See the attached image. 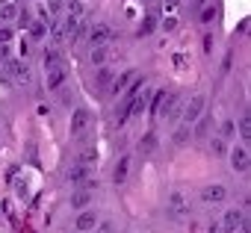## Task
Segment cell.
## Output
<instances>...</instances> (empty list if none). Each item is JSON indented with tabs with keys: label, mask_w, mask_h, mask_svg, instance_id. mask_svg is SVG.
<instances>
[{
	"label": "cell",
	"mask_w": 251,
	"mask_h": 233,
	"mask_svg": "<svg viewBox=\"0 0 251 233\" xmlns=\"http://www.w3.org/2000/svg\"><path fill=\"white\" fill-rule=\"evenodd\" d=\"M89 204H92V192L89 189H77L71 195V210H89Z\"/></svg>",
	"instance_id": "5bb4252c"
},
{
	"label": "cell",
	"mask_w": 251,
	"mask_h": 233,
	"mask_svg": "<svg viewBox=\"0 0 251 233\" xmlns=\"http://www.w3.org/2000/svg\"><path fill=\"white\" fill-rule=\"evenodd\" d=\"M62 6H65V0H48L45 12H48V15H59V12H62Z\"/></svg>",
	"instance_id": "f546056e"
},
{
	"label": "cell",
	"mask_w": 251,
	"mask_h": 233,
	"mask_svg": "<svg viewBox=\"0 0 251 233\" xmlns=\"http://www.w3.org/2000/svg\"><path fill=\"white\" fill-rule=\"evenodd\" d=\"M207 233H222V227H219V221H213V224L207 227Z\"/></svg>",
	"instance_id": "d590c367"
},
{
	"label": "cell",
	"mask_w": 251,
	"mask_h": 233,
	"mask_svg": "<svg viewBox=\"0 0 251 233\" xmlns=\"http://www.w3.org/2000/svg\"><path fill=\"white\" fill-rule=\"evenodd\" d=\"M166 3H169V6H175V3H177V0H166Z\"/></svg>",
	"instance_id": "74e56055"
},
{
	"label": "cell",
	"mask_w": 251,
	"mask_h": 233,
	"mask_svg": "<svg viewBox=\"0 0 251 233\" xmlns=\"http://www.w3.org/2000/svg\"><path fill=\"white\" fill-rule=\"evenodd\" d=\"M50 42H53V45L65 42V27H62V21H53V24H50Z\"/></svg>",
	"instance_id": "ffe728a7"
},
{
	"label": "cell",
	"mask_w": 251,
	"mask_h": 233,
	"mask_svg": "<svg viewBox=\"0 0 251 233\" xmlns=\"http://www.w3.org/2000/svg\"><path fill=\"white\" fill-rule=\"evenodd\" d=\"M186 3H192V0H186Z\"/></svg>",
	"instance_id": "ab89813d"
},
{
	"label": "cell",
	"mask_w": 251,
	"mask_h": 233,
	"mask_svg": "<svg viewBox=\"0 0 251 233\" xmlns=\"http://www.w3.org/2000/svg\"><path fill=\"white\" fill-rule=\"evenodd\" d=\"M233 136H236V124H233L230 118H227V121H222V130H219V139H225V142H227V139H233Z\"/></svg>",
	"instance_id": "cb8c5ba5"
},
{
	"label": "cell",
	"mask_w": 251,
	"mask_h": 233,
	"mask_svg": "<svg viewBox=\"0 0 251 233\" xmlns=\"http://www.w3.org/2000/svg\"><path fill=\"white\" fill-rule=\"evenodd\" d=\"M227 160H230V168L239 171V174H245L248 165H251V154H248L245 145H233V148L227 151Z\"/></svg>",
	"instance_id": "3957f363"
},
{
	"label": "cell",
	"mask_w": 251,
	"mask_h": 233,
	"mask_svg": "<svg viewBox=\"0 0 251 233\" xmlns=\"http://www.w3.org/2000/svg\"><path fill=\"white\" fill-rule=\"evenodd\" d=\"M95 227H98V212L95 210H80V215L74 218V230L86 233V230H95Z\"/></svg>",
	"instance_id": "9c48e42d"
},
{
	"label": "cell",
	"mask_w": 251,
	"mask_h": 233,
	"mask_svg": "<svg viewBox=\"0 0 251 233\" xmlns=\"http://www.w3.org/2000/svg\"><path fill=\"white\" fill-rule=\"evenodd\" d=\"M127 174H130V157L124 154V157L115 163V171H112V180H115V186H121L124 180H127Z\"/></svg>",
	"instance_id": "30bf717a"
},
{
	"label": "cell",
	"mask_w": 251,
	"mask_h": 233,
	"mask_svg": "<svg viewBox=\"0 0 251 233\" xmlns=\"http://www.w3.org/2000/svg\"><path fill=\"white\" fill-rule=\"evenodd\" d=\"M175 27H177V18H166V21H163V30H166V33H172Z\"/></svg>",
	"instance_id": "d6a6232c"
},
{
	"label": "cell",
	"mask_w": 251,
	"mask_h": 233,
	"mask_svg": "<svg viewBox=\"0 0 251 233\" xmlns=\"http://www.w3.org/2000/svg\"><path fill=\"white\" fill-rule=\"evenodd\" d=\"M204 53H207V56L213 53V36H210V33L204 36Z\"/></svg>",
	"instance_id": "836d02e7"
},
{
	"label": "cell",
	"mask_w": 251,
	"mask_h": 233,
	"mask_svg": "<svg viewBox=\"0 0 251 233\" xmlns=\"http://www.w3.org/2000/svg\"><path fill=\"white\" fill-rule=\"evenodd\" d=\"M68 183H71V186H83V189H89V192L98 186V180L92 177V168H89V165H80V163H74V165L68 168Z\"/></svg>",
	"instance_id": "7a4b0ae2"
},
{
	"label": "cell",
	"mask_w": 251,
	"mask_h": 233,
	"mask_svg": "<svg viewBox=\"0 0 251 233\" xmlns=\"http://www.w3.org/2000/svg\"><path fill=\"white\" fill-rule=\"evenodd\" d=\"M65 77H68V74H65V68H62V65H56V68H50V71H48V89H50V92H56V89H62V83H65Z\"/></svg>",
	"instance_id": "4fadbf2b"
},
{
	"label": "cell",
	"mask_w": 251,
	"mask_h": 233,
	"mask_svg": "<svg viewBox=\"0 0 251 233\" xmlns=\"http://www.w3.org/2000/svg\"><path fill=\"white\" fill-rule=\"evenodd\" d=\"M112 80H115V74H112L109 68H100V71H98V80H95V83H98V89H109V83H112Z\"/></svg>",
	"instance_id": "44dd1931"
},
{
	"label": "cell",
	"mask_w": 251,
	"mask_h": 233,
	"mask_svg": "<svg viewBox=\"0 0 251 233\" xmlns=\"http://www.w3.org/2000/svg\"><path fill=\"white\" fill-rule=\"evenodd\" d=\"M242 224H245V212L242 210H227L222 215V221H219L222 233H236V230H242Z\"/></svg>",
	"instance_id": "8992f818"
},
{
	"label": "cell",
	"mask_w": 251,
	"mask_h": 233,
	"mask_svg": "<svg viewBox=\"0 0 251 233\" xmlns=\"http://www.w3.org/2000/svg\"><path fill=\"white\" fill-rule=\"evenodd\" d=\"M166 210H169L172 218H186L189 215V198L183 192H172L169 201H166Z\"/></svg>",
	"instance_id": "277c9868"
},
{
	"label": "cell",
	"mask_w": 251,
	"mask_h": 233,
	"mask_svg": "<svg viewBox=\"0 0 251 233\" xmlns=\"http://www.w3.org/2000/svg\"><path fill=\"white\" fill-rule=\"evenodd\" d=\"M18 15H21L18 3H3V6H0V21H15Z\"/></svg>",
	"instance_id": "ac0fdd59"
},
{
	"label": "cell",
	"mask_w": 251,
	"mask_h": 233,
	"mask_svg": "<svg viewBox=\"0 0 251 233\" xmlns=\"http://www.w3.org/2000/svg\"><path fill=\"white\" fill-rule=\"evenodd\" d=\"M48 36V21H30V39L42 42Z\"/></svg>",
	"instance_id": "2e32d148"
},
{
	"label": "cell",
	"mask_w": 251,
	"mask_h": 233,
	"mask_svg": "<svg viewBox=\"0 0 251 233\" xmlns=\"http://www.w3.org/2000/svg\"><path fill=\"white\" fill-rule=\"evenodd\" d=\"M9 59H12V56H9V45H0V62H3V65H6Z\"/></svg>",
	"instance_id": "1f68e13d"
},
{
	"label": "cell",
	"mask_w": 251,
	"mask_h": 233,
	"mask_svg": "<svg viewBox=\"0 0 251 233\" xmlns=\"http://www.w3.org/2000/svg\"><path fill=\"white\" fill-rule=\"evenodd\" d=\"M12 42V30L6 24H0V45H9Z\"/></svg>",
	"instance_id": "4dcf8cb0"
},
{
	"label": "cell",
	"mask_w": 251,
	"mask_h": 233,
	"mask_svg": "<svg viewBox=\"0 0 251 233\" xmlns=\"http://www.w3.org/2000/svg\"><path fill=\"white\" fill-rule=\"evenodd\" d=\"M204 133H207V118L198 121V127H195V136H204Z\"/></svg>",
	"instance_id": "e575fe53"
},
{
	"label": "cell",
	"mask_w": 251,
	"mask_h": 233,
	"mask_svg": "<svg viewBox=\"0 0 251 233\" xmlns=\"http://www.w3.org/2000/svg\"><path fill=\"white\" fill-rule=\"evenodd\" d=\"M201 201H204V204H213V207H216V204H225V201H227V189H225L222 183H207V186L201 189Z\"/></svg>",
	"instance_id": "52a82bcc"
},
{
	"label": "cell",
	"mask_w": 251,
	"mask_h": 233,
	"mask_svg": "<svg viewBox=\"0 0 251 233\" xmlns=\"http://www.w3.org/2000/svg\"><path fill=\"white\" fill-rule=\"evenodd\" d=\"M154 148H157V136H154V133H145V139L139 142V151H142V154H151Z\"/></svg>",
	"instance_id": "484cf974"
},
{
	"label": "cell",
	"mask_w": 251,
	"mask_h": 233,
	"mask_svg": "<svg viewBox=\"0 0 251 233\" xmlns=\"http://www.w3.org/2000/svg\"><path fill=\"white\" fill-rule=\"evenodd\" d=\"M42 62H45V71H50V68H56V65H62V59H59V50H56V47H50V50H45V56H42Z\"/></svg>",
	"instance_id": "e0dca14e"
},
{
	"label": "cell",
	"mask_w": 251,
	"mask_h": 233,
	"mask_svg": "<svg viewBox=\"0 0 251 233\" xmlns=\"http://www.w3.org/2000/svg\"><path fill=\"white\" fill-rule=\"evenodd\" d=\"M6 68H9V74H12L18 83H27V80H30V68H27L24 62H18V59H9V62H6Z\"/></svg>",
	"instance_id": "7c38bea8"
},
{
	"label": "cell",
	"mask_w": 251,
	"mask_h": 233,
	"mask_svg": "<svg viewBox=\"0 0 251 233\" xmlns=\"http://www.w3.org/2000/svg\"><path fill=\"white\" fill-rule=\"evenodd\" d=\"M163 97H166V89L154 92V100H151V115H160V106H163Z\"/></svg>",
	"instance_id": "f1b7e54d"
},
{
	"label": "cell",
	"mask_w": 251,
	"mask_h": 233,
	"mask_svg": "<svg viewBox=\"0 0 251 233\" xmlns=\"http://www.w3.org/2000/svg\"><path fill=\"white\" fill-rule=\"evenodd\" d=\"M236 127H239V136H242V142H248V139H251V118H248V115H242Z\"/></svg>",
	"instance_id": "d4e9b609"
},
{
	"label": "cell",
	"mask_w": 251,
	"mask_h": 233,
	"mask_svg": "<svg viewBox=\"0 0 251 233\" xmlns=\"http://www.w3.org/2000/svg\"><path fill=\"white\" fill-rule=\"evenodd\" d=\"M189 136H192V127H189V124H180V127L175 130V145H186Z\"/></svg>",
	"instance_id": "7402d4cb"
},
{
	"label": "cell",
	"mask_w": 251,
	"mask_h": 233,
	"mask_svg": "<svg viewBox=\"0 0 251 233\" xmlns=\"http://www.w3.org/2000/svg\"><path fill=\"white\" fill-rule=\"evenodd\" d=\"M133 80H136V71H133V68H127V71L121 74V77H115V80L109 83V92H115V94H118V92H124V89H127Z\"/></svg>",
	"instance_id": "8fae6325"
},
{
	"label": "cell",
	"mask_w": 251,
	"mask_h": 233,
	"mask_svg": "<svg viewBox=\"0 0 251 233\" xmlns=\"http://www.w3.org/2000/svg\"><path fill=\"white\" fill-rule=\"evenodd\" d=\"M89 42H92L95 47H106V45L112 42V27H109V24H95V27H89Z\"/></svg>",
	"instance_id": "ba28073f"
},
{
	"label": "cell",
	"mask_w": 251,
	"mask_h": 233,
	"mask_svg": "<svg viewBox=\"0 0 251 233\" xmlns=\"http://www.w3.org/2000/svg\"><path fill=\"white\" fill-rule=\"evenodd\" d=\"M103 62H106V47H92V65L103 68Z\"/></svg>",
	"instance_id": "4316f807"
},
{
	"label": "cell",
	"mask_w": 251,
	"mask_h": 233,
	"mask_svg": "<svg viewBox=\"0 0 251 233\" xmlns=\"http://www.w3.org/2000/svg\"><path fill=\"white\" fill-rule=\"evenodd\" d=\"M89 124H92V112L86 106H80V109L71 112V136H83L89 130Z\"/></svg>",
	"instance_id": "5b68a950"
},
{
	"label": "cell",
	"mask_w": 251,
	"mask_h": 233,
	"mask_svg": "<svg viewBox=\"0 0 251 233\" xmlns=\"http://www.w3.org/2000/svg\"><path fill=\"white\" fill-rule=\"evenodd\" d=\"M204 106H207V97L204 94H192L186 103H183V124H195V121H201V115H204Z\"/></svg>",
	"instance_id": "6da1fadb"
},
{
	"label": "cell",
	"mask_w": 251,
	"mask_h": 233,
	"mask_svg": "<svg viewBox=\"0 0 251 233\" xmlns=\"http://www.w3.org/2000/svg\"><path fill=\"white\" fill-rule=\"evenodd\" d=\"M3 3H15V0H0V6H3Z\"/></svg>",
	"instance_id": "8d00e7d4"
},
{
	"label": "cell",
	"mask_w": 251,
	"mask_h": 233,
	"mask_svg": "<svg viewBox=\"0 0 251 233\" xmlns=\"http://www.w3.org/2000/svg\"><path fill=\"white\" fill-rule=\"evenodd\" d=\"M157 24H160V21H157V15L151 12V15H145V18H142V24H139V30H136V33H139V36H148V33H154V30H157Z\"/></svg>",
	"instance_id": "9a60e30c"
},
{
	"label": "cell",
	"mask_w": 251,
	"mask_h": 233,
	"mask_svg": "<svg viewBox=\"0 0 251 233\" xmlns=\"http://www.w3.org/2000/svg\"><path fill=\"white\" fill-rule=\"evenodd\" d=\"M210 154H213V157H225V154H227V142L219 139V136H213V139H210Z\"/></svg>",
	"instance_id": "d6986e66"
},
{
	"label": "cell",
	"mask_w": 251,
	"mask_h": 233,
	"mask_svg": "<svg viewBox=\"0 0 251 233\" xmlns=\"http://www.w3.org/2000/svg\"><path fill=\"white\" fill-rule=\"evenodd\" d=\"M142 3H157V0H142Z\"/></svg>",
	"instance_id": "f35d334b"
},
{
	"label": "cell",
	"mask_w": 251,
	"mask_h": 233,
	"mask_svg": "<svg viewBox=\"0 0 251 233\" xmlns=\"http://www.w3.org/2000/svg\"><path fill=\"white\" fill-rule=\"evenodd\" d=\"M92 163H98V151H95V148H86V151L80 154V165H89V168H92Z\"/></svg>",
	"instance_id": "83f0119b"
},
{
	"label": "cell",
	"mask_w": 251,
	"mask_h": 233,
	"mask_svg": "<svg viewBox=\"0 0 251 233\" xmlns=\"http://www.w3.org/2000/svg\"><path fill=\"white\" fill-rule=\"evenodd\" d=\"M198 21L207 27V24H213L216 21V6H201V12H198Z\"/></svg>",
	"instance_id": "603a6c76"
}]
</instances>
